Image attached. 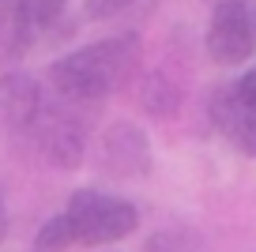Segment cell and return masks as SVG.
<instances>
[{
  "label": "cell",
  "mask_w": 256,
  "mask_h": 252,
  "mask_svg": "<svg viewBox=\"0 0 256 252\" xmlns=\"http://www.w3.org/2000/svg\"><path fill=\"white\" fill-rule=\"evenodd\" d=\"M215 4H222V0H215Z\"/></svg>",
  "instance_id": "15"
},
{
  "label": "cell",
  "mask_w": 256,
  "mask_h": 252,
  "mask_svg": "<svg viewBox=\"0 0 256 252\" xmlns=\"http://www.w3.org/2000/svg\"><path fill=\"white\" fill-rule=\"evenodd\" d=\"M72 244H76V234H72V226H68L64 214H53L34 234V252H68Z\"/></svg>",
  "instance_id": "11"
},
{
  "label": "cell",
  "mask_w": 256,
  "mask_h": 252,
  "mask_svg": "<svg viewBox=\"0 0 256 252\" xmlns=\"http://www.w3.org/2000/svg\"><path fill=\"white\" fill-rule=\"evenodd\" d=\"M4 237H8V204L0 196V244H4Z\"/></svg>",
  "instance_id": "14"
},
{
  "label": "cell",
  "mask_w": 256,
  "mask_h": 252,
  "mask_svg": "<svg viewBox=\"0 0 256 252\" xmlns=\"http://www.w3.org/2000/svg\"><path fill=\"white\" fill-rule=\"evenodd\" d=\"M144 252H215L208 234L196 226H162L144 241Z\"/></svg>",
  "instance_id": "8"
},
{
  "label": "cell",
  "mask_w": 256,
  "mask_h": 252,
  "mask_svg": "<svg viewBox=\"0 0 256 252\" xmlns=\"http://www.w3.org/2000/svg\"><path fill=\"white\" fill-rule=\"evenodd\" d=\"M64 218L76 234V244H113L124 241L128 234H136L140 226V211L136 204H128L124 196L113 192H98V188H80L68 196Z\"/></svg>",
  "instance_id": "2"
},
{
  "label": "cell",
  "mask_w": 256,
  "mask_h": 252,
  "mask_svg": "<svg viewBox=\"0 0 256 252\" xmlns=\"http://www.w3.org/2000/svg\"><path fill=\"white\" fill-rule=\"evenodd\" d=\"M211 124L234 150L256 158V64L245 76L230 79L211 98Z\"/></svg>",
  "instance_id": "4"
},
{
  "label": "cell",
  "mask_w": 256,
  "mask_h": 252,
  "mask_svg": "<svg viewBox=\"0 0 256 252\" xmlns=\"http://www.w3.org/2000/svg\"><path fill=\"white\" fill-rule=\"evenodd\" d=\"M154 166L151 140L140 124L132 120H113L94 143V170L113 181H128V177H147Z\"/></svg>",
  "instance_id": "5"
},
{
  "label": "cell",
  "mask_w": 256,
  "mask_h": 252,
  "mask_svg": "<svg viewBox=\"0 0 256 252\" xmlns=\"http://www.w3.org/2000/svg\"><path fill=\"white\" fill-rule=\"evenodd\" d=\"M42 98L46 90L34 83L30 76L23 72H4L0 76V124L8 128V132H30L34 117L42 110Z\"/></svg>",
  "instance_id": "7"
},
{
  "label": "cell",
  "mask_w": 256,
  "mask_h": 252,
  "mask_svg": "<svg viewBox=\"0 0 256 252\" xmlns=\"http://www.w3.org/2000/svg\"><path fill=\"white\" fill-rule=\"evenodd\" d=\"M144 106L154 113V117H166L181 106V83L174 76L166 79V72H154L151 79L144 83Z\"/></svg>",
  "instance_id": "9"
},
{
  "label": "cell",
  "mask_w": 256,
  "mask_h": 252,
  "mask_svg": "<svg viewBox=\"0 0 256 252\" xmlns=\"http://www.w3.org/2000/svg\"><path fill=\"white\" fill-rule=\"evenodd\" d=\"M34 147L42 150L46 162L56 170H76L87 154V136H90V117L83 106L64 102V98H42V110L34 117L30 132Z\"/></svg>",
  "instance_id": "3"
},
{
  "label": "cell",
  "mask_w": 256,
  "mask_h": 252,
  "mask_svg": "<svg viewBox=\"0 0 256 252\" xmlns=\"http://www.w3.org/2000/svg\"><path fill=\"white\" fill-rule=\"evenodd\" d=\"M140 53H144V46H140V34L132 30L90 42V46L49 64V87L64 102L94 106L136 79Z\"/></svg>",
  "instance_id": "1"
},
{
  "label": "cell",
  "mask_w": 256,
  "mask_h": 252,
  "mask_svg": "<svg viewBox=\"0 0 256 252\" xmlns=\"http://www.w3.org/2000/svg\"><path fill=\"white\" fill-rule=\"evenodd\" d=\"M19 8H23L26 23L34 26V34H38V42H42L56 23H60L64 8H68V0H19Z\"/></svg>",
  "instance_id": "10"
},
{
  "label": "cell",
  "mask_w": 256,
  "mask_h": 252,
  "mask_svg": "<svg viewBox=\"0 0 256 252\" xmlns=\"http://www.w3.org/2000/svg\"><path fill=\"white\" fill-rule=\"evenodd\" d=\"M19 0H0V34H4V26L12 23V16H16Z\"/></svg>",
  "instance_id": "13"
},
{
  "label": "cell",
  "mask_w": 256,
  "mask_h": 252,
  "mask_svg": "<svg viewBox=\"0 0 256 252\" xmlns=\"http://www.w3.org/2000/svg\"><path fill=\"white\" fill-rule=\"evenodd\" d=\"M140 4H151V0H87V19H117L136 12Z\"/></svg>",
  "instance_id": "12"
},
{
  "label": "cell",
  "mask_w": 256,
  "mask_h": 252,
  "mask_svg": "<svg viewBox=\"0 0 256 252\" xmlns=\"http://www.w3.org/2000/svg\"><path fill=\"white\" fill-rule=\"evenodd\" d=\"M204 46L215 64H245L256 53V0L215 4Z\"/></svg>",
  "instance_id": "6"
}]
</instances>
